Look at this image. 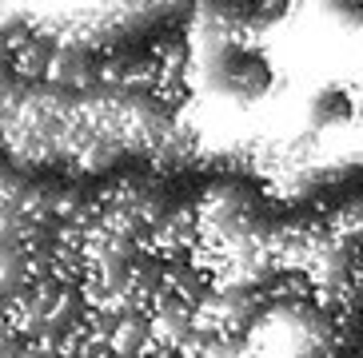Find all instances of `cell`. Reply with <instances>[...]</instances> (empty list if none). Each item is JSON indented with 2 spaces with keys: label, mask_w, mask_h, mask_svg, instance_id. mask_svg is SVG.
<instances>
[{
  "label": "cell",
  "mask_w": 363,
  "mask_h": 358,
  "mask_svg": "<svg viewBox=\"0 0 363 358\" xmlns=\"http://www.w3.org/2000/svg\"><path fill=\"white\" fill-rule=\"evenodd\" d=\"M28 21V0H0V36Z\"/></svg>",
  "instance_id": "obj_1"
}]
</instances>
